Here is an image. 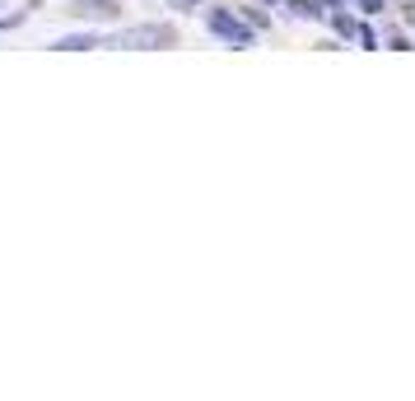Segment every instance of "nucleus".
I'll use <instances>...</instances> for the list:
<instances>
[{
    "mask_svg": "<svg viewBox=\"0 0 415 401\" xmlns=\"http://www.w3.org/2000/svg\"><path fill=\"white\" fill-rule=\"evenodd\" d=\"M178 33L169 23H140V28H122L113 38V47H131V52H154V47H173Z\"/></svg>",
    "mask_w": 415,
    "mask_h": 401,
    "instance_id": "f257e3e1",
    "label": "nucleus"
},
{
    "mask_svg": "<svg viewBox=\"0 0 415 401\" xmlns=\"http://www.w3.org/2000/svg\"><path fill=\"white\" fill-rule=\"evenodd\" d=\"M210 28L224 38L229 47H252V28H247L238 14H229V10H210Z\"/></svg>",
    "mask_w": 415,
    "mask_h": 401,
    "instance_id": "f03ea898",
    "label": "nucleus"
},
{
    "mask_svg": "<svg viewBox=\"0 0 415 401\" xmlns=\"http://www.w3.org/2000/svg\"><path fill=\"white\" fill-rule=\"evenodd\" d=\"M70 14H89V19H113L117 14V0H79V5H70Z\"/></svg>",
    "mask_w": 415,
    "mask_h": 401,
    "instance_id": "7ed1b4c3",
    "label": "nucleus"
},
{
    "mask_svg": "<svg viewBox=\"0 0 415 401\" xmlns=\"http://www.w3.org/2000/svg\"><path fill=\"white\" fill-rule=\"evenodd\" d=\"M84 47H98V38H89V33H79V38H61V43H57V52H84Z\"/></svg>",
    "mask_w": 415,
    "mask_h": 401,
    "instance_id": "20e7f679",
    "label": "nucleus"
},
{
    "mask_svg": "<svg viewBox=\"0 0 415 401\" xmlns=\"http://www.w3.org/2000/svg\"><path fill=\"white\" fill-rule=\"evenodd\" d=\"M336 33H341V38H355V33H359V23L350 19V14H336Z\"/></svg>",
    "mask_w": 415,
    "mask_h": 401,
    "instance_id": "39448f33",
    "label": "nucleus"
},
{
    "mask_svg": "<svg viewBox=\"0 0 415 401\" xmlns=\"http://www.w3.org/2000/svg\"><path fill=\"white\" fill-rule=\"evenodd\" d=\"M290 5H294V14H308V19L317 14V0H290Z\"/></svg>",
    "mask_w": 415,
    "mask_h": 401,
    "instance_id": "423d86ee",
    "label": "nucleus"
},
{
    "mask_svg": "<svg viewBox=\"0 0 415 401\" xmlns=\"http://www.w3.org/2000/svg\"><path fill=\"white\" fill-rule=\"evenodd\" d=\"M359 10L364 14H382V0H359Z\"/></svg>",
    "mask_w": 415,
    "mask_h": 401,
    "instance_id": "0eeeda50",
    "label": "nucleus"
},
{
    "mask_svg": "<svg viewBox=\"0 0 415 401\" xmlns=\"http://www.w3.org/2000/svg\"><path fill=\"white\" fill-rule=\"evenodd\" d=\"M173 10H196V0H169Z\"/></svg>",
    "mask_w": 415,
    "mask_h": 401,
    "instance_id": "6e6552de",
    "label": "nucleus"
},
{
    "mask_svg": "<svg viewBox=\"0 0 415 401\" xmlns=\"http://www.w3.org/2000/svg\"><path fill=\"white\" fill-rule=\"evenodd\" d=\"M317 5H341V0H317Z\"/></svg>",
    "mask_w": 415,
    "mask_h": 401,
    "instance_id": "1a4fd4ad",
    "label": "nucleus"
}]
</instances>
